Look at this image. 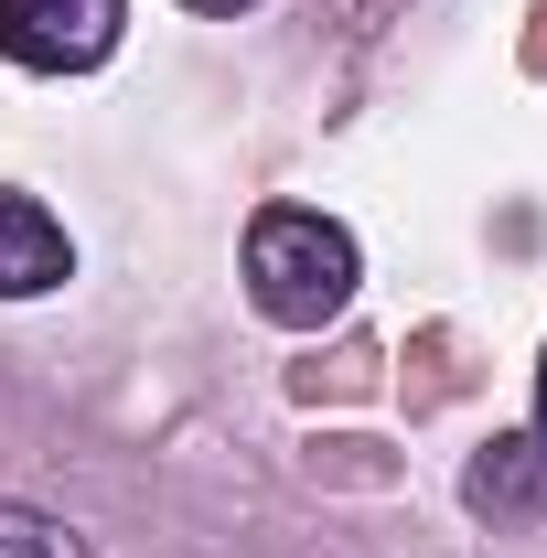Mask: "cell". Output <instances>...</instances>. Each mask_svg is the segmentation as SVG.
Masks as SVG:
<instances>
[{"label":"cell","instance_id":"2","mask_svg":"<svg viewBox=\"0 0 547 558\" xmlns=\"http://www.w3.org/2000/svg\"><path fill=\"white\" fill-rule=\"evenodd\" d=\"M130 0H0V54L22 75H86L119 54Z\"/></svg>","mask_w":547,"mask_h":558},{"label":"cell","instance_id":"4","mask_svg":"<svg viewBox=\"0 0 547 558\" xmlns=\"http://www.w3.org/2000/svg\"><path fill=\"white\" fill-rule=\"evenodd\" d=\"M75 269L65 226L33 205V194H0V301H33V290H54Z\"/></svg>","mask_w":547,"mask_h":558},{"label":"cell","instance_id":"1","mask_svg":"<svg viewBox=\"0 0 547 558\" xmlns=\"http://www.w3.org/2000/svg\"><path fill=\"white\" fill-rule=\"evenodd\" d=\"M354 279H365V258H354V236L323 205H269L247 226V301L279 333H323L354 301Z\"/></svg>","mask_w":547,"mask_h":558},{"label":"cell","instance_id":"6","mask_svg":"<svg viewBox=\"0 0 547 558\" xmlns=\"http://www.w3.org/2000/svg\"><path fill=\"white\" fill-rule=\"evenodd\" d=\"M183 11H215V22H236V11H247V0H183Z\"/></svg>","mask_w":547,"mask_h":558},{"label":"cell","instance_id":"5","mask_svg":"<svg viewBox=\"0 0 547 558\" xmlns=\"http://www.w3.org/2000/svg\"><path fill=\"white\" fill-rule=\"evenodd\" d=\"M0 558H86V537L44 505H0Z\"/></svg>","mask_w":547,"mask_h":558},{"label":"cell","instance_id":"3","mask_svg":"<svg viewBox=\"0 0 547 558\" xmlns=\"http://www.w3.org/2000/svg\"><path fill=\"white\" fill-rule=\"evenodd\" d=\"M462 494H473V515H547V440L537 429H494L483 462L462 473Z\"/></svg>","mask_w":547,"mask_h":558},{"label":"cell","instance_id":"7","mask_svg":"<svg viewBox=\"0 0 547 558\" xmlns=\"http://www.w3.org/2000/svg\"><path fill=\"white\" fill-rule=\"evenodd\" d=\"M537 440H547V365H537Z\"/></svg>","mask_w":547,"mask_h":558}]
</instances>
